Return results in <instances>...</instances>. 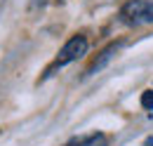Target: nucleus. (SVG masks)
Listing matches in <instances>:
<instances>
[{
    "label": "nucleus",
    "instance_id": "f257e3e1",
    "mask_svg": "<svg viewBox=\"0 0 153 146\" xmlns=\"http://www.w3.org/2000/svg\"><path fill=\"white\" fill-rule=\"evenodd\" d=\"M120 17L130 26H146L153 24V0H130L123 5Z\"/></svg>",
    "mask_w": 153,
    "mask_h": 146
},
{
    "label": "nucleus",
    "instance_id": "f03ea898",
    "mask_svg": "<svg viewBox=\"0 0 153 146\" xmlns=\"http://www.w3.org/2000/svg\"><path fill=\"white\" fill-rule=\"evenodd\" d=\"M87 50H90V42H87L85 36L78 33V36L68 38V40L64 42V47L59 50V54H57V59H54V66H52V69H61V66H68V64L78 61L80 57L87 54ZM52 69H50V71H52Z\"/></svg>",
    "mask_w": 153,
    "mask_h": 146
},
{
    "label": "nucleus",
    "instance_id": "7ed1b4c3",
    "mask_svg": "<svg viewBox=\"0 0 153 146\" xmlns=\"http://www.w3.org/2000/svg\"><path fill=\"white\" fill-rule=\"evenodd\" d=\"M118 50H120V45H108V47L101 52V57H99L94 64L87 69V75H94V73H99V71H101V69H104V66H106V64H108V61L115 57V52H118Z\"/></svg>",
    "mask_w": 153,
    "mask_h": 146
},
{
    "label": "nucleus",
    "instance_id": "20e7f679",
    "mask_svg": "<svg viewBox=\"0 0 153 146\" xmlns=\"http://www.w3.org/2000/svg\"><path fill=\"white\" fill-rule=\"evenodd\" d=\"M104 144H106L104 134H90V137H80V139H76L66 146H104Z\"/></svg>",
    "mask_w": 153,
    "mask_h": 146
},
{
    "label": "nucleus",
    "instance_id": "39448f33",
    "mask_svg": "<svg viewBox=\"0 0 153 146\" xmlns=\"http://www.w3.org/2000/svg\"><path fill=\"white\" fill-rule=\"evenodd\" d=\"M141 106H144L146 111H153V90H149V92L141 94Z\"/></svg>",
    "mask_w": 153,
    "mask_h": 146
}]
</instances>
